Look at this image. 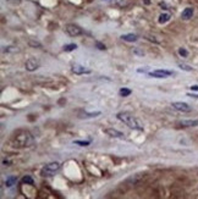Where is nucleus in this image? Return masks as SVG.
<instances>
[{
  "label": "nucleus",
  "mask_w": 198,
  "mask_h": 199,
  "mask_svg": "<svg viewBox=\"0 0 198 199\" xmlns=\"http://www.w3.org/2000/svg\"><path fill=\"white\" fill-rule=\"evenodd\" d=\"M121 39H122V41H125V42H136L137 39H138V37L136 34H133V33H130V34L121 36Z\"/></svg>",
  "instance_id": "nucleus-11"
},
{
  "label": "nucleus",
  "mask_w": 198,
  "mask_h": 199,
  "mask_svg": "<svg viewBox=\"0 0 198 199\" xmlns=\"http://www.w3.org/2000/svg\"><path fill=\"white\" fill-rule=\"evenodd\" d=\"M191 89H192V90L198 92V86H197V84H196V86H192V87H191Z\"/></svg>",
  "instance_id": "nucleus-27"
},
{
  "label": "nucleus",
  "mask_w": 198,
  "mask_h": 199,
  "mask_svg": "<svg viewBox=\"0 0 198 199\" xmlns=\"http://www.w3.org/2000/svg\"><path fill=\"white\" fill-rule=\"evenodd\" d=\"M171 75H173V72L168 71V70H155L153 72H149V76L155 77V78H165V77L171 76Z\"/></svg>",
  "instance_id": "nucleus-6"
},
{
  "label": "nucleus",
  "mask_w": 198,
  "mask_h": 199,
  "mask_svg": "<svg viewBox=\"0 0 198 199\" xmlns=\"http://www.w3.org/2000/svg\"><path fill=\"white\" fill-rule=\"evenodd\" d=\"M98 115H100V111H97V112H89V114H85L83 116H81V117H86V118H88V117H96V116H98Z\"/></svg>",
  "instance_id": "nucleus-21"
},
{
  "label": "nucleus",
  "mask_w": 198,
  "mask_h": 199,
  "mask_svg": "<svg viewBox=\"0 0 198 199\" xmlns=\"http://www.w3.org/2000/svg\"><path fill=\"white\" fill-rule=\"evenodd\" d=\"M144 176V174H138V176H135V177H131V178H128V181H131V182H133V184L136 183V182H138L142 177Z\"/></svg>",
  "instance_id": "nucleus-19"
},
{
  "label": "nucleus",
  "mask_w": 198,
  "mask_h": 199,
  "mask_svg": "<svg viewBox=\"0 0 198 199\" xmlns=\"http://www.w3.org/2000/svg\"><path fill=\"white\" fill-rule=\"evenodd\" d=\"M60 169V164L59 163H50L48 165H45L43 169H42V176H53L55 172Z\"/></svg>",
  "instance_id": "nucleus-2"
},
{
  "label": "nucleus",
  "mask_w": 198,
  "mask_h": 199,
  "mask_svg": "<svg viewBox=\"0 0 198 199\" xmlns=\"http://www.w3.org/2000/svg\"><path fill=\"white\" fill-rule=\"evenodd\" d=\"M146 37H147V39H148V41H151V42H154V43H159V41H158V39H155V37H154V36L147 34Z\"/></svg>",
  "instance_id": "nucleus-23"
},
{
  "label": "nucleus",
  "mask_w": 198,
  "mask_h": 199,
  "mask_svg": "<svg viewBox=\"0 0 198 199\" xmlns=\"http://www.w3.org/2000/svg\"><path fill=\"white\" fill-rule=\"evenodd\" d=\"M187 95H188V97H191V98H197V99H198V94H190V93H188Z\"/></svg>",
  "instance_id": "nucleus-26"
},
{
  "label": "nucleus",
  "mask_w": 198,
  "mask_h": 199,
  "mask_svg": "<svg viewBox=\"0 0 198 199\" xmlns=\"http://www.w3.org/2000/svg\"><path fill=\"white\" fill-rule=\"evenodd\" d=\"M65 32L67 33L70 37H78L83 33L82 28L78 27L77 24H73V23H69L65 26Z\"/></svg>",
  "instance_id": "nucleus-3"
},
{
  "label": "nucleus",
  "mask_w": 198,
  "mask_h": 199,
  "mask_svg": "<svg viewBox=\"0 0 198 199\" xmlns=\"http://www.w3.org/2000/svg\"><path fill=\"white\" fill-rule=\"evenodd\" d=\"M144 3H146L147 5H148V4H151V1H149V0H144Z\"/></svg>",
  "instance_id": "nucleus-29"
},
{
  "label": "nucleus",
  "mask_w": 198,
  "mask_h": 199,
  "mask_svg": "<svg viewBox=\"0 0 198 199\" xmlns=\"http://www.w3.org/2000/svg\"><path fill=\"white\" fill-rule=\"evenodd\" d=\"M116 117H117L121 122H124L126 126H128L130 128L137 129V131H143V124L138 120V118H136L132 114L126 112V111H122V112H119V114L116 115Z\"/></svg>",
  "instance_id": "nucleus-1"
},
{
  "label": "nucleus",
  "mask_w": 198,
  "mask_h": 199,
  "mask_svg": "<svg viewBox=\"0 0 198 199\" xmlns=\"http://www.w3.org/2000/svg\"><path fill=\"white\" fill-rule=\"evenodd\" d=\"M119 93H120V95H121V97H128V95L131 94V93H132V90L128 89V88H121Z\"/></svg>",
  "instance_id": "nucleus-14"
},
{
  "label": "nucleus",
  "mask_w": 198,
  "mask_h": 199,
  "mask_svg": "<svg viewBox=\"0 0 198 199\" xmlns=\"http://www.w3.org/2000/svg\"><path fill=\"white\" fill-rule=\"evenodd\" d=\"M171 107L174 109L181 111V112H190L191 111V107L187 103H182V101H174L171 104Z\"/></svg>",
  "instance_id": "nucleus-5"
},
{
  "label": "nucleus",
  "mask_w": 198,
  "mask_h": 199,
  "mask_svg": "<svg viewBox=\"0 0 198 199\" xmlns=\"http://www.w3.org/2000/svg\"><path fill=\"white\" fill-rule=\"evenodd\" d=\"M39 66H41V62H39V60L36 59V58H30L28 60H26V62H24L26 70L30 71V72L36 71L37 69H39Z\"/></svg>",
  "instance_id": "nucleus-4"
},
{
  "label": "nucleus",
  "mask_w": 198,
  "mask_h": 199,
  "mask_svg": "<svg viewBox=\"0 0 198 199\" xmlns=\"http://www.w3.org/2000/svg\"><path fill=\"white\" fill-rule=\"evenodd\" d=\"M30 45H32V47H41V44H39L38 42H32V41H30Z\"/></svg>",
  "instance_id": "nucleus-25"
},
{
  "label": "nucleus",
  "mask_w": 198,
  "mask_h": 199,
  "mask_svg": "<svg viewBox=\"0 0 198 199\" xmlns=\"http://www.w3.org/2000/svg\"><path fill=\"white\" fill-rule=\"evenodd\" d=\"M179 54H180L182 58H187V56H188V51L185 49V48H180V49H179Z\"/></svg>",
  "instance_id": "nucleus-20"
},
{
  "label": "nucleus",
  "mask_w": 198,
  "mask_h": 199,
  "mask_svg": "<svg viewBox=\"0 0 198 199\" xmlns=\"http://www.w3.org/2000/svg\"><path fill=\"white\" fill-rule=\"evenodd\" d=\"M137 71H138V72H143V73H144V72H147L148 70H147V69H138Z\"/></svg>",
  "instance_id": "nucleus-28"
},
{
  "label": "nucleus",
  "mask_w": 198,
  "mask_h": 199,
  "mask_svg": "<svg viewBox=\"0 0 198 199\" xmlns=\"http://www.w3.org/2000/svg\"><path fill=\"white\" fill-rule=\"evenodd\" d=\"M75 49H77V45H76V44H67V45L64 47V50H65V51H72V50H75Z\"/></svg>",
  "instance_id": "nucleus-18"
},
{
  "label": "nucleus",
  "mask_w": 198,
  "mask_h": 199,
  "mask_svg": "<svg viewBox=\"0 0 198 199\" xmlns=\"http://www.w3.org/2000/svg\"><path fill=\"white\" fill-rule=\"evenodd\" d=\"M179 125L183 127H194L198 126V120H182L179 122Z\"/></svg>",
  "instance_id": "nucleus-10"
},
{
  "label": "nucleus",
  "mask_w": 198,
  "mask_h": 199,
  "mask_svg": "<svg viewBox=\"0 0 198 199\" xmlns=\"http://www.w3.org/2000/svg\"><path fill=\"white\" fill-rule=\"evenodd\" d=\"M170 18H171V15L168 14V12H164V14H162V15L159 16V18H158V22H159L160 24H164V23H166Z\"/></svg>",
  "instance_id": "nucleus-12"
},
{
  "label": "nucleus",
  "mask_w": 198,
  "mask_h": 199,
  "mask_svg": "<svg viewBox=\"0 0 198 199\" xmlns=\"http://www.w3.org/2000/svg\"><path fill=\"white\" fill-rule=\"evenodd\" d=\"M193 12H194V10H193L192 7H186V9L182 11L181 18H182V20H190V18H192Z\"/></svg>",
  "instance_id": "nucleus-9"
},
{
  "label": "nucleus",
  "mask_w": 198,
  "mask_h": 199,
  "mask_svg": "<svg viewBox=\"0 0 198 199\" xmlns=\"http://www.w3.org/2000/svg\"><path fill=\"white\" fill-rule=\"evenodd\" d=\"M71 71L76 75H85V73H90V70L86 69L85 66H81V65H73Z\"/></svg>",
  "instance_id": "nucleus-8"
},
{
  "label": "nucleus",
  "mask_w": 198,
  "mask_h": 199,
  "mask_svg": "<svg viewBox=\"0 0 198 199\" xmlns=\"http://www.w3.org/2000/svg\"><path fill=\"white\" fill-rule=\"evenodd\" d=\"M133 54H136V55H138V56H143V55H144V51H142V50L138 49V48H135V49H133Z\"/></svg>",
  "instance_id": "nucleus-22"
},
{
  "label": "nucleus",
  "mask_w": 198,
  "mask_h": 199,
  "mask_svg": "<svg viewBox=\"0 0 198 199\" xmlns=\"http://www.w3.org/2000/svg\"><path fill=\"white\" fill-rule=\"evenodd\" d=\"M104 132H105V133H107L108 136L114 137V138H124V136H125L122 132L117 131V129H115V128H105Z\"/></svg>",
  "instance_id": "nucleus-7"
},
{
  "label": "nucleus",
  "mask_w": 198,
  "mask_h": 199,
  "mask_svg": "<svg viewBox=\"0 0 198 199\" xmlns=\"http://www.w3.org/2000/svg\"><path fill=\"white\" fill-rule=\"evenodd\" d=\"M16 181H17V177H16V176H10V177L6 178L5 186H6V187H11V186H14V184L16 183Z\"/></svg>",
  "instance_id": "nucleus-13"
},
{
  "label": "nucleus",
  "mask_w": 198,
  "mask_h": 199,
  "mask_svg": "<svg viewBox=\"0 0 198 199\" xmlns=\"http://www.w3.org/2000/svg\"><path fill=\"white\" fill-rule=\"evenodd\" d=\"M22 183H26V184H33L34 181H33V178H32L31 176H24V177L22 178Z\"/></svg>",
  "instance_id": "nucleus-15"
},
{
  "label": "nucleus",
  "mask_w": 198,
  "mask_h": 199,
  "mask_svg": "<svg viewBox=\"0 0 198 199\" xmlns=\"http://www.w3.org/2000/svg\"><path fill=\"white\" fill-rule=\"evenodd\" d=\"M96 47H97L99 50H105V49H107V47H105L104 44H102L100 42H96Z\"/></svg>",
  "instance_id": "nucleus-24"
},
{
  "label": "nucleus",
  "mask_w": 198,
  "mask_h": 199,
  "mask_svg": "<svg viewBox=\"0 0 198 199\" xmlns=\"http://www.w3.org/2000/svg\"><path fill=\"white\" fill-rule=\"evenodd\" d=\"M73 143L81 145V147H87V145H89L90 141H73Z\"/></svg>",
  "instance_id": "nucleus-17"
},
{
  "label": "nucleus",
  "mask_w": 198,
  "mask_h": 199,
  "mask_svg": "<svg viewBox=\"0 0 198 199\" xmlns=\"http://www.w3.org/2000/svg\"><path fill=\"white\" fill-rule=\"evenodd\" d=\"M179 67L181 69V70H183V71H192V67L191 66H188V65H186V64H181V62H179Z\"/></svg>",
  "instance_id": "nucleus-16"
}]
</instances>
